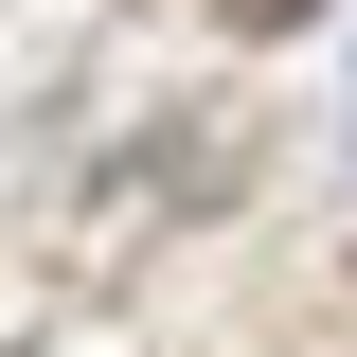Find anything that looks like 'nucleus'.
Listing matches in <instances>:
<instances>
[{
	"instance_id": "obj_1",
	"label": "nucleus",
	"mask_w": 357,
	"mask_h": 357,
	"mask_svg": "<svg viewBox=\"0 0 357 357\" xmlns=\"http://www.w3.org/2000/svg\"><path fill=\"white\" fill-rule=\"evenodd\" d=\"M321 0H215V36H304Z\"/></svg>"
}]
</instances>
